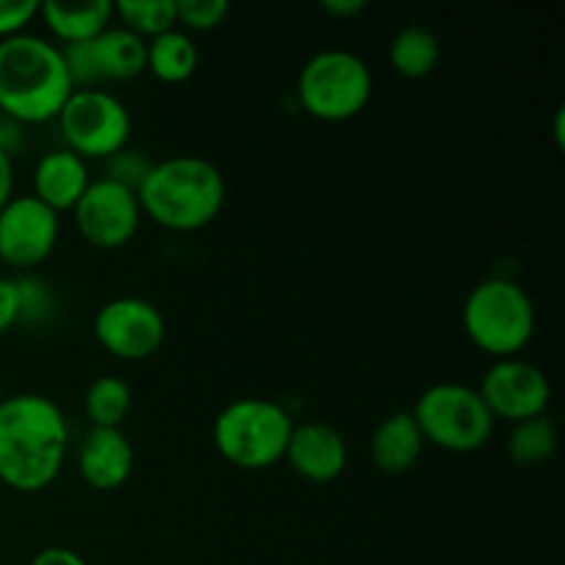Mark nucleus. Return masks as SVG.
Returning a JSON list of instances; mask_svg holds the SVG:
<instances>
[{
    "label": "nucleus",
    "mask_w": 565,
    "mask_h": 565,
    "mask_svg": "<svg viewBox=\"0 0 565 565\" xmlns=\"http://www.w3.org/2000/svg\"><path fill=\"white\" fill-rule=\"evenodd\" d=\"M70 425L58 403L22 392L0 401V483L36 494L64 469Z\"/></svg>",
    "instance_id": "1"
},
{
    "label": "nucleus",
    "mask_w": 565,
    "mask_h": 565,
    "mask_svg": "<svg viewBox=\"0 0 565 565\" xmlns=\"http://www.w3.org/2000/svg\"><path fill=\"white\" fill-rule=\"evenodd\" d=\"M136 196L152 224L185 235L218 218L226 202V180L213 160L174 154L152 163Z\"/></svg>",
    "instance_id": "2"
},
{
    "label": "nucleus",
    "mask_w": 565,
    "mask_h": 565,
    "mask_svg": "<svg viewBox=\"0 0 565 565\" xmlns=\"http://www.w3.org/2000/svg\"><path fill=\"white\" fill-rule=\"evenodd\" d=\"M75 92L58 44L33 33L0 42V114L20 125L58 119Z\"/></svg>",
    "instance_id": "3"
},
{
    "label": "nucleus",
    "mask_w": 565,
    "mask_h": 565,
    "mask_svg": "<svg viewBox=\"0 0 565 565\" xmlns=\"http://www.w3.org/2000/svg\"><path fill=\"white\" fill-rule=\"evenodd\" d=\"M292 423L290 412L268 397H241L221 408L213 423V445L226 463L263 472L285 461Z\"/></svg>",
    "instance_id": "4"
},
{
    "label": "nucleus",
    "mask_w": 565,
    "mask_h": 565,
    "mask_svg": "<svg viewBox=\"0 0 565 565\" xmlns=\"http://www.w3.org/2000/svg\"><path fill=\"white\" fill-rule=\"evenodd\" d=\"M469 342L494 359L519 356L535 334V303L522 285L505 276L478 281L463 301Z\"/></svg>",
    "instance_id": "5"
},
{
    "label": "nucleus",
    "mask_w": 565,
    "mask_h": 565,
    "mask_svg": "<svg viewBox=\"0 0 565 565\" xmlns=\"http://www.w3.org/2000/svg\"><path fill=\"white\" fill-rule=\"evenodd\" d=\"M412 417L425 445H434L445 452H458V456L483 450L497 423L486 408L480 392L475 386L456 384V381L428 386L419 395Z\"/></svg>",
    "instance_id": "6"
},
{
    "label": "nucleus",
    "mask_w": 565,
    "mask_h": 565,
    "mask_svg": "<svg viewBox=\"0 0 565 565\" xmlns=\"http://www.w3.org/2000/svg\"><path fill=\"white\" fill-rule=\"evenodd\" d=\"M298 99L320 121H348L373 99V72L351 50H320L298 75Z\"/></svg>",
    "instance_id": "7"
},
{
    "label": "nucleus",
    "mask_w": 565,
    "mask_h": 565,
    "mask_svg": "<svg viewBox=\"0 0 565 565\" xmlns=\"http://www.w3.org/2000/svg\"><path fill=\"white\" fill-rule=\"evenodd\" d=\"M58 130L70 152L88 160H108L127 147L132 119L127 105L108 88L72 92L58 114Z\"/></svg>",
    "instance_id": "8"
},
{
    "label": "nucleus",
    "mask_w": 565,
    "mask_h": 565,
    "mask_svg": "<svg viewBox=\"0 0 565 565\" xmlns=\"http://www.w3.org/2000/svg\"><path fill=\"white\" fill-rule=\"evenodd\" d=\"M94 340L114 359L143 362L166 342V318L152 301L136 296L110 298L94 315Z\"/></svg>",
    "instance_id": "9"
},
{
    "label": "nucleus",
    "mask_w": 565,
    "mask_h": 565,
    "mask_svg": "<svg viewBox=\"0 0 565 565\" xmlns=\"http://www.w3.org/2000/svg\"><path fill=\"white\" fill-rule=\"evenodd\" d=\"M75 226L88 246L99 252L125 248L141 226V204L136 191L114 180H92L81 202L72 207Z\"/></svg>",
    "instance_id": "10"
},
{
    "label": "nucleus",
    "mask_w": 565,
    "mask_h": 565,
    "mask_svg": "<svg viewBox=\"0 0 565 565\" xmlns=\"http://www.w3.org/2000/svg\"><path fill=\"white\" fill-rule=\"evenodd\" d=\"M478 392L491 417L511 425L541 417L552 403V384L544 370L519 356L497 359L486 370Z\"/></svg>",
    "instance_id": "11"
},
{
    "label": "nucleus",
    "mask_w": 565,
    "mask_h": 565,
    "mask_svg": "<svg viewBox=\"0 0 565 565\" xmlns=\"http://www.w3.org/2000/svg\"><path fill=\"white\" fill-rule=\"evenodd\" d=\"M58 215L33 193L11 196L0 210V263L14 270H33L58 246Z\"/></svg>",
    "instance_id": "12"
},
{
    "label": "nucleus",
    "mask_w": 565,
    "mask_h": 565,
    "mask_svg": "<svg viewBox=\"0 0 565 565\" xmlns=\"http://www.w3.org/2000/svg\"><path fill=\"white\" fill-rule=\"evenodd\" d=\"M285 461L309 483H331L348 467L345 436L326 423H301L292 428Z\"/></svg>",
    "instance_id": "13"
},
{
    "label": "nucleus",
    "mask_w": 565,
    "mask_h": 565,
    "mask_svg": "<svg viewBox=\"0 0 565 565\" xmlns=\"http://www.w3.org/2000/svg\"><path fill=\"white\" fill-rule=\"evenodd\" d=\"M136 467V450L121 428H92L77 450V472L94 491H119Z\"/></svg>",
    "instance_id": "14"
},
{
    "label": "nucleus",
    "mask_w": 565,
    "mask_h": 565,
    "mask_svg": "<svg viewBox=\"0 0 565 565\" xmlns=\"http://www.w3.org/2000/svg\"><path fill=\"white\" fill-rule=\"evenodd\" d=\"M88 185V163L70 149H53L33 169V196L55 215L72 213Z\"/></svg>",
    "instance_id": "15"
},
{
    "label": "nucleus",
    "mask_w": 565,
    "mask_h": 565,
    "mask_svg": "<svg viewBox=\"0 0 565 565\" xmlns=\"http://www.w3.org/2000/svg\"><path fill=\"white\" fill-rule=\"evenodd\" d=\"M425 439L412 412H395L379 423L370 439V458L384 475H406L417 467Z\"/></svg>",
    "instance_id": "16"
},
{
    "label": "nucleus",
    "mask_w": 565,
    "mask_h": 565,
    "mask_svg": "<svg viewBox=\"0 0 565 565\" xmlns=\"http://www.w3.org/2000/svg\"><path fill=\"white\" fill-rule=\"evenodd\" d=\"M39 17L47 31L61 44H81L97 39L114 20V3L110 0H92V3H50L39 6Z\"/></svg>",
    "instance_id": "17"
},
{
    "label": "nucleus",
    "mask_w": 565,
    "mask_h": 565,
    "mask_svg": "<svg viewBox=\"0 0 565 565\" xmlns=\"http://www.w3.org/2000/svg\"><path fill=\"white\" fill-rule=\"evenodd\" d=\"M92 44L103 83H127L147 72V42L127 28H105Z\"/></svg>",
    "instance_id": "18"
},
{
    "label": "nucleus",
    "mask_w": 565,
    "mask_h": 565,
    "mask_svg": "<svg viewBox=\"0 0 565 565\" xmlns=\"http://www.w3.org/2000/svg\"><path fill=\"white\" fill-rule=\"evenodd\" d=\"M441 44L434 31L423 25H406L395 33L390 44V64L406 81L428 77L439 66Z\"/></svg>",
    "instance_id": "19"
},
{
    "label": "nucleus",
    "mask_w": 565,
    "mask_h": 565,
    "mask_svg": "<svg viewBox=\"0 0 565 565\" xmlns=\"http://www.w3.org/2000/svg\"><path fill=\"white\" fill-rule=\"evenodd\" d=\"M199 50L180 28L160 33L147 42V70L163 83H185L196 72Z\"/></svg>",
    "instance_id": "20"
},
{
    "label": "nucleus",
    "mask_w": 565,
    "mask_h": 565,
    "mask_svg": "<svg viewBox=\"0 0 565 565\" xmlns=\"http://www.w3.org/2000/svg\"><path fill=\"white\" fill-rule=\"evenodd\" d=\"M557 450V428L550 419V414H541V417L524 419L511 428L508 436V458H511L516 467L535 469L550 463V458Z\"/></svg>",
    "instance_id": "21"
},
{
    "label": "nucleus",
    "mask_w": 565,
    "mask_h": 565,
    "mask_svg": "<svg viewBox=\"0 0 565 565\" xmlns=\"http://www.w3.org/2000/svg\"><path fill=\"white\" fill-rule=\"evenodd\" d=\"M132 392L127 381L116 379V375H99L88 384L86 397H83V408L92 423V428H121L130 414Z\"/></svg>",
    "instance_id": "22"
},
{
    "label": "nucleus",
    "mask_w": 565,
    "mask_h": 565,
    "mask_svg": "<svg viewBox=\"0 0 565 565\" xmlns=\"http://www.w3.org/2000/svg\"><path fill=\"white\" fill-rule=\"evenodd\" d=\"M114 17H119L121 28L141 36L143 42L177 28L174 0H119L114 3Z\"/></svg>",
    "instance_id": "23"
},
{
    "label": "nucleus",
    "mask_w": 565,
    "mask_h": 565,
    "mask_svg": "<svg viewBox=\"0 0 565 565\" xmlns=\"http://www.w3.org/2000/svg\"><path fill=\"white\" fill-rule=\"evenodd\" d=\"M20 290V326H44L55 318V292L36 276L17 279Z\"/></svg>",
    "instance_id": "24"
},
{
    "label": "nucleus",
    "mask_w": 565,
    "mask_h": 565,
    "mask_svg": "<svg viewBox=\"0 0 565 565\" xmlns=\"http://www.w3.org/2000/svg\"><path fill=\"white\" fill-rule=\"evenodd\" d=\"M174 6L177 25H182L185 31H215L230 17V3L226 0H174Z\"/></svg>",
    "instance_id": "25"
},
{
    "label": "nucleus",
    "mask_w": 565,
    "mask_h": 565,
    "mask_svg": "<svg viewBox=\"0 0 565 565\" xmlns=\"http://www.w3.org/2000/svg\"><path fill=\"white\" fill-rule=\"evenodd\" d=\"M149 169H152V160L141 149L125 147L105 160V180H114L119 185L130 188V191H138Z\"/></svg>",
    "instance_id": "26"
},
{
    "label": "nucleus",
    "mask_w": 565,
    "mask_h": 565,
    "mask_svg": "<svg viewBox=\"0 0 565 565\" xmlns=\"http://www.w3.org/2000/svg\"><path fill=\"white\" fill-rule=\"evenodd\" d=\"M39 6L42 3L36 0H0V42L25 33V28L39 17Z\"/></svg>",
    "instance_id": "27"
},
{
    "label": "nucleus",
    "mask_w": 565,
    "mask_h": 565,
    "mask_svg": "<svg viewBox=\"0 0 565 565\" xmlns=\"http://www.w3.org/2000/svg\"><path fill=\"white\" fill-rule=\"evenodd\" d=\"M14 326H20V290H17V279L0 276V334Z\"/></svg>",
    "instance_id": "28"
},
{
    "label": "nucleus",
    "mask_w": 565,
    "mask_h": 565,
    "mask_svg": "<svg viewBox=\"0 0 565 565\" xmlns=\"http://www.w3.org/2000/svg\"><path fill=\"white\" fill-rule=\"evenodd\" d=\"M22 143H25V132H22L20 121L0 114V152H6L14 160V154L22 149Z\"/></svg>",
    "instance_id": "29"
},
{
    "label": "nucleus",
    "mask_w": 565,
    "mask_h": 565,
    "mask_svg": "<svg viewBox=\"0 0 565 565\" xmlns=\"http://www.w3.org/2000/svg\"><path fill=\"white\" fill-rule=\"evenodd\" d=\"M28 565H88V563L83 561L75 550H66V546H47V550L36 552V557H33Z\"/></svg>",
    "instance_id": "30"
},
{
    "label": "nucleus",
    "mask_w": 565,
    "mask_h": 565,
    "mask_svg": "<svg viewBox=\"0 0 565 565\" xmlns=\"http://www.w3.org/2000/svg\"><path fill=\"white\" fill-rule=\"evenodd\" d=\"M364 9H367L364 0H323V3H320V11L334 17V20H353V17L362 14Z\"/></svg>",
    "instance_id": "31"
},
{
    "label": "nucleus",
    "mask_w": 565,
    "mask_h": 565,
    "mask_svg": "<svg viewBox=\"0 0 565 565\" xmlns=\"http://www.w3.org/2000/svg\"><path fill=\"white\" fill-rule=\"evenodd\" d=\"M14 196V160L0 152V210Z\"/></svg>",
    "instance_id": "32"
},
{
    "label": "nucleus",
    "mask_w": 565,
    "mask_h": 565,
    "mask_svg": "<svg viewBox=\"0 0 565 565\" xmlns=\"http://www.w3.org/2000/svg\"><path fill=\"white\" fill-rule=\"evenodd\" d=\"M563 121H565V110H557V119H555V138H557V147H565V136H563Z\"/></svg>",
    "instance_id": "33"
}]
</instances>
